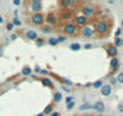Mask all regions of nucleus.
<instances>
[{"mask_svg": "<svg viewBox=\"0 0 123 116\" xmlns=\"http://www.w3.org/2000/svg\"><path fill=\"white\" fill-rule=\"evenodd\" d=\"M63 90H64V91H65V92H68V93H69V92H70V88H68V87H67V86H63Z\"/></svg>", "mask_w": 123, "mask_h": 116, "instance_id": "a19ab883", "label": "nucleus"}, {"mask_svg": "<svg viewBox=\"0 0 123 116\" xmlns=\"http://www.w3.org/2000/svg\"><path fill=\"white\" fill-rule=\"evenodd\" d=\"M43 22H45V17H43L42 13H33L30 16V23L33 26L39 27V26H42Z\"/></svg>", "mask_w": 123, "mask_h": 116, "instance_id": "20e7f679", "label": "nucleus"}, {"mask_svg": "<svg viewBox=\"0 0 123 116\" xmlns=\"http://www.w3.org/2000/svg\"><path fill=\"white\" fill-rule=\"evenodd\" d=\"M79 109H80V110H82V111H83V110H89V109H93V105H92V104H89V103H83Z\"/></svg>", "mask_w": 123, "mask_h": 116, "instance_id": "4be33fe9", "label": "nucleus"}, {"mask_svg": "<svg viewBox=\"0 0 123 116\" xmlns=\"http://www.w3.org/2000/svg\"><path fill=\"white\" fill-rule=\"evenodd\" d=\"M119 67V61H118V58L115 57V58H111V61H110V69L111 71H116Z\"/></svg>", "mask_w": 123, "mask_h": 116, "instance_id": "f8f14e48", "label": "nucleus"}, {"mask_svg": "<svg viewBox=\"0 0 123 116\" xmlns=\"http://www.w3.org/2000/svg\"><path fill=\"white\" fill-rule=\"evenodd\" d=\"M40 74H42V75H47V74H48V71H47V70H41V71H40Z\"/></svg>", "mask_w": 123, "mask_h": 116, "instance_id": "ea45409f", "label": "nucleus"}, {"mask_svg": "<svg viewBox=\"0 0 123 116\" xmlns=\"http://www.w3.org/2000/svg\"><path fill=\"white\" fill-rule=\"evenodd\" d=\"M63 81H64V82H65L67 85H71V81H69V80H67V79H64Z\"/></svg>", "mask_w": 123, "mask_h": 116, "instance_id": "37998d69", "label": "nucleus"}, {"mask_svg": "<svg viewBox=\"0 0 123 116\" xmlns=\"http://www.w3.org/2000/svg\"><path fill=\"white\" fill-rule=\"evenodd\" d=\"M11 22H12V24H13L15 27H21V26H22V21H21L18 17H15Z\"/></svg>", "mask_w": 123, "mask_h": 116, "instance_id": "393cba45", "label": "nucleus"}, {"mask_svg": "<svg viewBox=\"0 0 123 116\" xmlns=\"http://www.w3.org/2000/svg\"><path fill=\"white\" fill-rule=\"evenodd\" d=\"M36 116H45V115H43V112H40V114H37Z\"/></svg>", "mask_w": 123, "mask_h": 116, "instance_id": "49530a36", "label": "nucleus"}, {"mask_svg": "<svg viewBox=\"0 0 123 116\" xmlns=\"http://www.w3.org/2000/svg\"><path fill=\"white\" fill-rule=\"evenodd\" d=\"M75 108V102H73V103H69V104H67V109L68 110H73Z\"/></svg>", "mask_w": 123, "mask_h": 116, "instance_id": "c756f323", "label": "nucleus"}, {"mask_svg": "<svg viewBox=\"0 0 123 116\" xmlns=\"http://www.w3.org/2000/svg\"><path fill=\"white\" fill-rule=\"evenodd\" d=\"M94 30H95V33L99 36H105L110 32V24H109L107 21H103L101 19V21L97 22V24L94 26Z\"/></svg>", "mask_w": 123, "mask_h": 116, "instance_id": "f257e3e1", "label": "nucleus"}, {"mask_svg": "<svg viewBox=\"0 0 123 116\" xmlns=\"http://www.w3.org/2000/svg\"><path fill=\"white\" fill-rule=\"evenodd\" d=\"M45 22L47 23V26H54V24H57V22H58V17L54 15V13H48L47 16H46V18H45Z\"/></svg>", "mask_w": 123, "mask_h": 116, "instance_id": "1a4fd4ad", "label": "nucleus"}, {"mask_svg": "<svg viewBox=\"0 0 123 116\" xmlns=\"http://www.w3.org/2000/svg\"><path fill=\"white\" fill-rule=\"evenodd\" d=\"M13 28H15V26L12 24V22H9V23L6 24V30H9V32H12V30H13Z\"/></svg>", "mask_w": 123, "mask_h": 116, "instance_id": "c85d7f7f", "label": "nucleus"}, {"mask_svg": "<svg viewBox=\"0 0 123 116\" xmlns=\"http://www.w3.org/2000/svg\"><path fill=\"white\" fill-rule=\"evenodd\" d=\"M121 34H122V28H118V29L116 30V33H115V38H119Z\"/></svg>", "mask_w": 123, "mask_h": 116, "instance_id": "7c9ffc66", "label": "nucleus"}, {"mask_svg": "<svg viewBox=\"0 0 123 116\" xmlns=\"http://www.w3.org/2000/svg\"><path fill=\"white\" fill-rule=\"evenodd\" d=\"M49 116H60V114H59V112H57V111H53Z\"/></svg>", "mask_w": 123, "mask_h": 116, "instance_id": "58836bf2", "label": "nucleus"}, {"mask_svg": "<svg viewBox=\"0 0 123 116\" xmlns=\"http://www.w3.org/2000/svg\"><path fill=\"white\" fill-rule=\"evenodd\" d=\"M100 92H101V96L109 97V96H111V93H112V86H111L110 84L104 85V86L100 88Z\"/></svg>", "mask_w": 123, "mask_h": 116, "instance_id": "9d476101", "label": "nucleus"}, {"mask_svg": "<svg viewBox=\"0 0 123 116\" xmlns=\"http://www.w3.org/2000/svg\"><path fill=\"white\" fill-rule=\"evenodd\" d=\"M41 84H42L45 87H48V88H52V87H53V84H52V81H51L48 77H42V79H41Z\"/></svg>", "mask_w": 123, "mask_h": 116, "instance_id": "4468645a", "label": "nucleus"}, {"mask_svg": "<svg viewBox=\"0 0 123 116\" xmlns=\"http://www.w3.org/2000/svg\"><path fill=\"white\" fill-rule=\"evenodd\" d=\"M22 3H21V0H15V1H13V5L15 6H19Z\"/></svg>", "mask_w": 123, "mask_h": 116, "instance_id": "e433bc0d", "label": "nucleus"}, {"mask_svg": "<svg viewBox=\"0 0 123 116\" xmlns=\"http://www.w3.org/2000/svg\"><path fill=\"white\" fill-rule=\"evenodd\" d=\"M113 45L118 48V47H121V46H123V39H121V38H115V42H113Z\"/></svg>", "mask_w": 123, "mask_h": 116, "instance_id": "5701e85b", "label": "nucleus"}, {"mask_svg": "<svg viewBox=\"0 0 123 116\" xmlns=\"http://www.w3.org/2000/svg\"><path fill=\"white\" fill-rule=\"evenodd\" d=\"M3 22H4V18H3V16H1V15H0V24H1Z\"/></svg>", "mask_w": 123, "mask_h": 116, "instance_id": "a18cd8bd", "label": "nucleus"}, {"mask_svg": "<svg viewBox=\"0 0 123 116\" xmlns=\"http://www.w3.org/2000/svg\"><path fill=\"white\" fill-rule=\"evenodd\" d=\"M104 86V82H103V80H97V81H94L93 84H92V87L93 88H95V90H98V88H101Z\"/></svg>", "mask_w": 123, "mask_h": 116, "instance_id": "aec40b11", "label": "nucleus"}, {"mask_svg": "<svg viewBox=\"0 0 123 116\" xmlns=\"http://www.w3.org/2000/svg\"><path fill=\"white\" fill-rule=\"evenodd\" d=\"M31 68H29V67H24L23 69H22V71H21V74L23 75V76H29V75H31Z\"/></svg>", "mask_w": 123, "mask_h": 116, "instance_id": "6ab92c4d", "label": "nucleus"}, {"mask_svg": "<svg viewBox=\"0 0 123 116\" xmlns=\"http://www.w3.org/2000/svg\"><path fill=\"white\" fill-rule=\"evenodd\" d=\"M106 53H107L109 57L115 58V57H117V54H118V48H117L115 45H107V46H106Z\"/></svg>", "mask_w": 123, "mask_h": 116, "instance_id": "6e6552de", "label": "nucleus"}, {"mask_svg": "<svg viewBox=\"0 0 123 116\" xmlns=\"http://www.w3.org/2000/svg\"><path fill=\"white\" fill-rule=\"evenodd\" d=\"M116 82H117V79H116V77H115V76H112V77H111V79H110V85H111V86H112V85H115V84H116Z\"/></svg>", "mask_w": 123, "mask_h": 116, "instance_id": "72a5a7b5", "label": "nucleus"}, {"mask_svg": "<svg viewBox=\"0 0 123 116\" xmlns=\"http://www.w3.org/2000/svg\"><path fill=\"white\" fill-rule=\"evenodd\" d=\"M63 18H64V19H67V18H68V19H69V18H71V13H69V12H65V13L63 15Z\"/></svg>", "mask_w": 123, "mask_h": 116, "instance_id": "f704fd0d", "label": "nucleus"}, {"mask_svg": "<svg viewBox=\"0 0 123 116\" xmlns=\"http://www.w3.org/2000/svg\"><path fill=\"white\" fill-rule=\"evenodd\" d=\"M121 26H122V28H123V21H122V22H121Z\"/></svg>", "mask_w": 123, "mask_h": 116, "instance_id": "09e8293b", "label": "nucleus"}, {"mask_svg": "<svg viewBox=\"0 0 123 116\" xmlns=\"http://www.w3.org/2000/svg\"><path fill=\"white\" fill-rule=\"evenodd\" d=\"M83 116H92V115H91V114H85Z\"/></svg>", "mask_w": 123, "mask_h": 116, "instance_id": "de8ad7c7", "label": "nucleus"}, {"mask_svg": "<svg viewBox=\"0 0 123 116\" xmlns=\"http://www.w3.org/2000/svg\"><path fill=\"white\" fill-rule=\"evenodd\" d=\"M41 32L43 33V34H49V33H52L53 32V29H52V27L51 26H42L41 27Z\"/></svg>", "mask_w": 123, "mask_h": 116, "instance_id": "f3484780", "label": "nucleus"}, {"mask_svg": "<svg viewBox=\"0 0 123 116\" xmlns=\"http://www.w3.org/2000/svg\"><path fill=\"white\" fill-rule=\"evenodd\" d=\"M73 102H74V97H73V96H70V97H67V98H65V103H67V104L73 103Z\"/></svg>", "mask_w": 123, "mask_h": 116, "instance_id": "2f4dec72", "label": "nucleus"}, {"mask_svg": "<svg viewBox=\"0 0 123 116\" xmlns=\"http://www.w3.org/2000/svg\"><path fill=\"white\" fill-rule=\"evenodd\" d=\"M117 110H118L121 114H123V103H119V104H118V106H117Z\"/></svg>", "mask_w": 123, "mask_h": 116, "instance_id": "473e14b6", "label": "nucleus"}, {"mask_svg": "<svg viewBox=\"0 0 123 116\" xmlns=\"http://www.w3.org/2000/svg\"><path fill=\"white\" fill-rule=\"evenodd\" d=\"M30 5V11H33L34 13H41V10H42V3L40 0H31L29 3Z\"/></svg>", "mask_w": 123, "mask_h": 116, "instance_id": "0eeeda50", "label": "nucleus"}, {"mask_svg": "<svg viewBox=\"0 0 123 116\" xmlns=\"http://www.w3.org/2000/svg\"><path fill=\"white\" fill-rule=\"evenodd\" d=\"M74 23H75V26L79 28V27H86L87 26V23H88V18L87 17H85L83 15H77V16H75L74 17Z\"/></svg>", "mask_w": 123, "mask_h": 116, "instance_id": "423d86ee", "label": "nucleus"}, {"mask_svg": "<svg viewBox=\"0 0 123 116\" xmlns=\"http://www.w3.org/2000/svg\"><path fill=\"white\" fill-rule=\"evenodd\" d=\"M92 47H93V45H92V44H86V45L83 46V48H85V50H91Z\"/></svg>", "mask_w": 123, "mask_h": 116, "instance_id": "c9c22d12", "label": "nucleus"}, {"mask_svg": "<svg viewBox=\"0 0 123 116\" xmlns=\"http://www.w3.org/2000/svg\"><path fill=\"white\" fill-rule=\"evenodd\" d=\"M42 112H43L45 116H46V115H51V114L53 112V105H52V104H48V105L45 108V110H43Z\"/></svg>", "mask_w": 123, "mask_h": 116, "instance_id": "412c9836", "label": "nucleus"}, {"mask_svg": "<svg viewBox=\"0 0 123 116\" xmlns=\"http://www.w3.org/2000/svg\"><path fill=\"white\" fill-rule=\"evenodd\" d=\"M93 109L97 111V112H104L105 111V109H106V106H105V103L104 102H101V100H98L94 105H93Z\"/></svg>", "mask_w": 123, "mask_h": 116, "instance_id": "9b49d317", "label": "nucleus"}, {"mask_svg": "<svg viewBox=\"0 0 123 116\" xmlns=\"http://www.w3.org/2000/svg\"><path fill=\"white\" fill-rule=\"evenodd\" d=\"M63 93L62 92H54V94H53V100L55 102V103H59V102H62L63 100Z\"/></svg>", "mask_w": 123, "mask_h": 116, "instance_id": "2eb2a0df", "label": "nucleus"}, {"mask_svg": "<svg viewBox=\"0 0 123 116\" xmlns=\"http://www.w3.org/2000/svg\"><path fill=\"white\" fill-rule=\"evenodd\" d=\"M25 36H27V39L30 40V41H36V40H37V33H36L35 30H31V29H29V30L27 32Z\"/></svg>", "mask_w": 123, "mask_h": 116, "instance_id": "ddd939ff", "label": "nucleus"}, {"mask_svg": "<svg viewBox=\"0 0 123 116\" xmlns=\"http://www.w3.org/2000/svg\"><path fill=\"white\" fill-rule=\"evenodd\" d=\"M47 42H48V45H49V46H57V45H58V41H57V38H54V36H52V38H49Z\"/></svg>", "mask_w": 123, "mask_h": 116, "instance_id": "b1692460", "label": "nucleus"}, {"mask_svg": "<svg viewBox=\"0 0 123 116\" xmlns=\"http://www.w3.org/2000/svg\"><path fill=\"white\" fill-rule=\"evenodd\" d=\"M81 34H82V36L83 38H87V39H89V38H93L94 36V34H95V30H94V27L93 26H86V27H83L82 29H81Z\"/></svg>", "mask_w": 123, "mask_h": 116, "instance_id": "39448f33", "label": "nucleus"}, {"mask_svg": "<svg viewBox=\"0 0 123 116\" xmlns=\"http://www.w3.org/2000/svg\"><path fill=\"white\" fill-rule=\"evenodd\" d=\"M69 48L71 50V51H80L81 50V45L79 44V42H73V44H70V46H69Z\"/></svg>", "mask_w": 123, "mask_h": 116, "instance_id": "a211bd4d", "label": "nucleus"}, {"mask_svg": "<svg viewBox=\"0 0 123 116\" xmlns=\"http://www.w3.org/2000/svg\"><path fill=\"white\" fill-rule=\"evenodd\" d=\"M35 45H36V47H42L45 45V40L41 38H37V40L35 41Z\"/></svg>", "mask_w": 123, "mask_h": 116, "instance_id": "a878e982", "label": "nucleus"}, {"mask_svg": "<svg viewBox=\"0 0 123 116\" xmlns=\"http://www.w3.org/2000/svg\"><path fill=\"white\" fill-rule=\"evenodd\" d=\"M40 71H41L40 67H35V73H40Z\"/></svg>", "mask_w": 123, "mask_h": 116, "instance_id": "79ce46f5", "label": "nucleus"}, {"mask_svg": "<svg viewBox=\"0 0 123 116\" xmlns=\"http://www.w3.org/2000/svg\"><path fill=\"white\" fill-rule=\"evenodd\" d=\"M81 11H82V15L85 17H87V18H91V17H93L95 15V7L93 5H91V4H85L82 6Z\"/></svg>", "mask_w": 123, "mask_h": 116, "instance_id": "7ed1b4c3", "label": "nucleus"}, {"mask_svg": "<svg viewBox=\"0 0 123 116\" xmlns=\"http://www.w3.org/2000/svg\"><path fill=\"white\" fill-rule=\"evenodd\" d=\"M107 4L112 5V4H115V1H113V0H109V1H107Z\"/></svg>", "mask_w": 123, "mask_h": 116, "instance_id": "c03bdc74", "label": "nucleus"}, {"mask_svg": "<svg viewBox=\"0 0 123 116\" xmlns=\"http://www.w3.org/2000/svg\"><path fill=\"white\" fill-rule=\"evenodd\" d=\"M77 32H79V28L75 26L74 22H68V23H65V24L63 26V33H64V35H65L67 38H68V36H74V35H76Z\"/></svg>", "mask_w": 123, "mask_h": 116, "instance_id": "f03ea898", "label": "nucleus"}, {"mask_svg": "<svg viewBox=\"0 0 123 116\" xmlns=\"http://www.w3.org/2000/svg\"><path fill=\"white\" fill-rule=\"evenodd\" d=\"M10 39H11V40H12V41H15V40H16V39H17V35H16V34H12V35H11V36H10Z\"/></svg>", "mask_w": 123, "mask_h": 116, "instance_id": "4c0bfd02", "label": "nucleus"}, {"mask_svg": "<svg viewBox=\"0 0 123 116\" xmlns=\"http://www.w3.org/2000/svg\"><path fill=\"white\" fill-rule=\"evenodd\" d=\"M116 79H117V82H118V84L123 85V71H121V73L116 76Z\"/></svg>", "mask_w": 123, "mask_h": 116, "instance_id": "cd10ccee", "label": "nucleus"}, {"mask_svg": "<svg viewBox=\"0 0 123 116\" xmlns=\"http://www.w3.org/2000/svg\"><path fill=\"white\" fill-rule=\"evenodd\" d=\"M74 4L73 0H62L60 1V6L63 7V9H68L69 6H71Z\"/></svg>", "mask_w": 123, "mask_h": 116, "instance_id": "dca6fc26", "label": "nucleus"}, {"mask_svg": "<svg viewBox=\"0 0 123 116\" xmlns=\"http://www.w3.org/2000/svg\"><path fill=\"white\" fill-rule=\"evenodd\" d=\"M67 36L65 35H58L57 36V41H58V44H62V42H64V41H67Z\"/></svg>", "mask_w": 123, "mask_h": 116, "instance_id": "bb28decb", "label": "nucleus"}]
</instances>
